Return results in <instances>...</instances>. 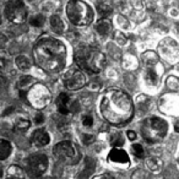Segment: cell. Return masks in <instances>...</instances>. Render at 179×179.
Returning <instances> with one entry per match:
<instances>
[{"label": "cell", "mask_w": 179, "mask_h": 179, "mask_svg": "<svg viewBox=\"0 0 179 179\" xmlns=\"http://www.w3.org/2000/svg\"><path fill=\"white\" fill-rule=\"evenodd\" d=\"M50 141L49 134L44 130V129H37L33 131L32 134V142L37 146V147H43L47 146Z\"/></svg>", "instance_id": "9a60e30c"}, {"label": "cell", "mask_w": 179, "mask_h": 179, "mask_svg": "<svg viewBox=\"0 0 179 179\" xmlns=\"http://www.w3.org/2000/svg\"><path fill=\"white\" fill-rule=\"evenodd\" d=\"M2 177H3V166L0 164V178H2Z\"/></svg>", "instance_id": "74e56055"}, {"label": "cell", "mask_w": 179, "mask_h": 179, "mask_svg": "<svg viewBox=\"0 0 179 179\" xmlns=\"http://www.w3.org/2000/svg\"><path fill=\"white\" fill-rule=\"evenodd\" d=\"M29 128V120L26 118V117H20L19 119H16L15 122V125H14V129L17 130V131H25Z\"/></svg>", "instance_id": "603a6c76"}, {"label": "cell", "mask_w": 179, "mask_h": 179, "mask_svg": "<svg viewBox=\"0 0 179 179\" xmlns=\"http://www.w3.org/2000/svg\"><path fill=\"white\" fill-rule=\"evenodd\" d=\"M95 168H96V161H95V158L86 157L85 158L83 167L80 171V173L77 174V178L79 179H86V178H88L90 175H91V173L95 171Z\"/></svg>", "instance_id": "2e32d148"}, {"label": "cell", "mask_w": 179, "mask_h": 179, "mask_svg": "<svg viewBox=\"0 0 179 179\" xmlns=\"http://www.w3.org/2000/svg\"><path fill=\"white\" fill-rule=\"evenodd\" d=\"M167 86H168V88L172 90V91H177L178 87H179L178 79L175 76H169L168 80H167Z\"/></svg>", "instance_id": "f1b7e54d"}, {"label": "cell", "mask_w": 179, "mask_h": 179, "mask_svg": "<svg viewBox=\"0 0 179 179\" xmlns=\"http://www.w3.org/2000/svg\"><path fill=\"white\" fill-rule=\"evenodd\" d=\"M53 154L62 163L70 164V166L76 164L81 158L79 147L71 141L58 142L53 148Z\"/></svg>", "instance_id": "8992f818"}, {"label": "cell", "mask_w": 179, "mask_h": 179, "mask_svg": "<svg viewBox=\"0 0 179 179\" xmlns=\"http://www.w3.org/2000/svg\"><path fill=\"white\" fill-rule=\"evenodd\" d=\"M29 23L33 27H42L44 25V17L42 15H35L29 19Z\"/></svg>", "instance_id": "4316f807"}, {"label": "cell", "mask_w": 179, "mask_h": 179, "mask_svg": "<svg viewBox=\"0 0 179 179\" xmlns=\"http://www.w3.org/2000/svg\"><path fill=\"white\" fill-rule=\"evenodd\" d=\"M43 122H44V115H43L42 113H38V114L35 117V123L39 125V124H42Z\"/></svg>", "instance_id": "e575fe53"}, {"label": "cell", "mask_w": 179, "mask_h": 179, "mask_svg": "<svg viewBox=\"0 0 179 179\" xmlns=\"http://www.w3.org/2000/svg\"><path fill=\"white\" fill-rule=\"evenodd\" d=\"M100 112L112 125L128 123L134 114V104L128 93L120 90H109L101 101Z\"/></svg>", "instance_id": "6da1fadb"}, {"label": "cell", "mask_w": 179, "mask_h": 179, "mask_svg": "<svg viewBox=\"0 0 179 179\" xmlns=\"http://www.w3.org/2000/svg\"><path fill=\"white\" fill-rule=\"evenodd\" d=\"M48 168V158L43 154L31 155L26 161V173L29 178H39Z\"/></svg>", "instance_id": "ba28073f"}, {"label": "cell", "mask_w": 179, "mask_h": 179, "mask_svg": "<svg viewBox=\"0 0 179 179\" xmlns=\"http://www.w3.org/2000/svg\"><path fill=\"white\" fill-rule=\"evenodd\" d=\"M158 53L164 60L174 64L178 62V56H179L178 43L172 38H164L158 46Z\"/></svg>", "instance_id": "30bf717a"}, {"label": "cell", "mask_w": 179, "mask_h": 179, "mask_svg": "<svg viewBox=\"0 0 179 179\" xmlns=\"http://www.w3.org/2000/svg\"><path fill=\"white\" fill-rule=\"evenodd\" d=\"M110 28H112V25L107 19H101L96 25V31L98 32L101 37H107L110 33Z\"/></svg>", "instance_id": "d6986e66"}, {"label": "cell", "mask_w": 179, "mask_h": 179, "mask_svg": "<svg viewBox=\"0 0 179 179\" xmlns=\"http://www.w3.org/2000/svg\"><path fill=\"white\" fill-rule=\"evenodd\" d=\"M96 9L102 19H107V16H109L113 11L110 0H98L96 3Z\"/></svg>", "instance_id": "e0dca14e"}, {"label": "cell", "mask_w": 179, "mask_h": 179, "mask_svg": "<svg viewBox=\"0 0 179 179\" xmlns=\"http://www.w3.org/2000/svg\"><path fill=\"white\" fill-rule=\"evenodd\" d=\"M93 179H117V178H114V177H113V175H110V174H107V173H104V174L96 175Z\"/></svg>", "instance_id": "d590c367"}, {"label": "cell", "mask_w": 179, "mask_h": 179, "mask_svg": "<svg viewBox=\"0 0 179 179\" xmlns=\"http://www.w3.org/2000/svg\"><path fill=\"white\" fill-rule=\"evenodd\" d=\"M64 83L66 88L77 91L86 85V75L80 69H70L64 76Z\"/></svg>", "instance_id": "8fae6325"}, {"label": "cell", "mask_w": 179, "mask_h": 179, "mask_svg": "<svg viewBox=\"0 0 179 179\" xmlns=\"http://www.w3.org/2000/svg\"><path fill=\"white\" fill-rule=\"evenodd\" d=\"M81 123H82V125L86 127V128H91L92 124H93V117H92V115H90V114L83 115Z\"/></svg>", "instance_id": "f546056e"}, {"label": "cell", "mask_w": 179, "mask_h": 179, "mask_svg": "<svg viewBox=\"0 0 179 179\" xmlns=\"http://www.w3.org/2000/svg\"><path fill=\"white\" fill-rule=\"evenodd\" d=\"M66 15L76 26L90 25L93 20V10L82 0H70L66 5Z\"/></svg>", "instance_id": "5b68a950"}, {"label": "cell", "mask_w": 179, "mask_h": 179, "mask_svg": "<svg viewBox=\"0 0 179 179\" xmlns=\"http://www.w3.org/2000/svg\"><path fill=\"white\" fill-rule=\"evenodd\" d=\"M109 141H110V145H112V146L118 147V148L124 145V137H123V135H122L120 133H115V134H113V135L110 136Z\"/></svg>", "instance_id": "d4e9b609"}, {"label": "cell", "mask_w": 179, "mask_h": 179, "mask_svg": "<svg viewBox=\"0 0 179 179\" xmlns=\"http://www.w3.org/2000/svg\"><path fill=\"white\" fill-rule=\"evenodd\" d=\"M36 64L47 73L60 71L66 63V48L59 39L41 38L33 48Z\"/></svg>", "instance_id": "7a4b0ae2"}, {"label": "cell", "mask_w": 179, "mask_h": 179, "mask_svg": "<svg viewBox=\"0 0 179 179\" xmlns=\"http://www.w3.org/2000/svg\"><path fill=\"white\" fill-rule=\"evenodd\" d=\"M32 82H33V79H32L31 76L26 75V76H22V77L20 79L19 85H20V87H26V86H28L29 83H32Z\"/></svg>", "instance_id": "4dcf8cb0"}, {"label": "cell", "mask_w": 179, "mask_h": 179, "mask_svg": "<svg viewBox=\"0 0 179 179\" xmlns=\"http://www.w3.org/2000/svg\"><path fill=\"white\" fill-rule=\"evenodd\" d=\"M151 58L148 59L144 55V63H145V81L147 85L150 86H156L160 82V75L156 70L157 64V59L155 58V54H150Z\"/></svg>", "instance_id": "7c38bea8"}, {"label": "cell", "mask_w": 179, "mask_h": 179, "mask_svg": "<svg viewBox=\"0 0 179 179\" xmlns=\"http://www.w3.org/2000/svg\"><path fill=\"white\" fill-rule=\"evenodd\" d=\"M15 63H16L17 68L21 70H27L31 66V62H29V59L26 55H17Z\"/></svg>", "instance_id": "cb8c5ba5"}, {"label": "cell", "mask_w": 179, "mask_h": 179, "mask_svg": "<svg viewBox=\"0 0 179 179\" xmlns=\"http://www.w3.org/2000/svg\"><path fill=\"white\" fill-rule=\"evenodd\" d=\"M5 14L10 22L17 23V25L23 23L27 19V10L21 0H12V2H10L6 5Z\"/></svg>", "instance_id": "9c48e42d"}, {"label": "cell", "mask_w": 179, "mask_h": 179, "mask_svg": "<svg viewBox=\"0 0 179 179\" xmlns=\"http://www.w3.org/2000/svg\"><path fill=\"white\" fill-rule=\"evenodd\" d=\"M146 167L150 169V172H160L162 169V161L156 158V157H151L146 160Z\"/></svg>", "instance_id": "7402d4cb"}, {"label": "cell", "mask_w": 179, "mask_h": 179, "mask_svg": "<svg viewBox=\"0 0 179 179\" xmlns=\"http://www.w3.org/2000/svg\"><path fill=\"white\" fill-rule=\"evenodd\" d=\"M27 100L29 104L35 107L36 109H43L49 104L52 100V95L46 86L41 83H36L35 86H32L28 90Z\"/></svg>", "instance_id": "52a82bcc"}, {"label": "cell", "mask_w": 179, "mask_h": 179, "mask_svg": "<svg viewBox=\"0 0 179 179\" xmlns=\"http://www.w3.org/2000/svg\"><path fill=\"white\" fill-rule=\"evenodd\" d=\"M95 141V136L91 135V134H83L82 135V142L85 145H90V144H92Z\"/></svg>", "instance_id": "d6a6232c"}, {"label": "cell", "mask_w": 179, "mask_h": 179, "mask_svg": "<svg viewBox=\"0 0 179 179\" xmlns=\"http://www.w3.org/2000/svg\"><path fill=\"white\" fill-rule=\"evenodd\" d=\"M55 103H56V107H58V112L60 113V114L68 115V114L71 113V112H70V107H71V106H70V97H69L68 93L62 92L60 95L58 96Z\"/></svg>", "instance_id": "5bb4252c"}, {"label": "cell", "mask_w": 179, "mask_h": 179, "mask_svg": "<svg viewBox=\"0 0 179 179\" xmlns=\"http://www.w3.org/2000/svg\"><path fill=\"white\" fill-rule=\"evenodd\" d=\"M0 25H2V16H0Z\"/></svg>", "instance_id": "f35d334b"}, {"label": "cell", "mask_w": 179, "mask_h": 179, "mask_svg": "<svg viewBox=\"0 0 179 179\" xmlns=\"http://www.w3.org/2000/svg\"><path fill=\"white\" fill-rule=\"evenodd\" d=\"M168 131V124L160 117H150L141 125V135L147 142H160L164 139Z\"/></svg>", "instance_id": "277c9868"}, {"label": "cell", "mask_w": 179, "mask_h": 179, "mask_svg": "<svg viewBox=\"0 0 179 179\" xmlns=\"http://www.w3.org/2000/svg\"><path fill=\"white\" fill-rule=\"evenodd\" d=\"M12 151V146L10 144V141L5 140V139H0V161L6 160Z\"/></svg>", "instance_id": "44dd1931"}, {"label": "cell", "mask_w": 179, "mask_h": 179, "mask_svg": "<svg viewBox=\"0 0 179 179\" xmlns=\"http://www.w3.org/2000/svg\"><path fill=\"white\" fill-rule=\"evenodd\" d=\"M50 27H52V31H53L54 33L62 35V33L64 32L65 25H64V21H63L60 17L56 16V15H54V16L50 17Z\"/></svg>", "instance_id": "ffe728a7"}, {"label": "cell", "mask_w": 179, "mask_h": 179, "mask_svg": "<svg viewBox=\"0 0 179 179\" xmlns=\"http://www.w3.org/2000/svg\"><path fill=\"white\" fill-rule=\"evenodd\" d=\"M5 179H25V172L21 167H19L16 164L10 166L6 171Z\"/></svg>", "instance_id": "ac0fdd59"}, {"label": "cell", "mask_w": 179, "mask_h": 179, "mask_svg": "<svg viewBox=\"0 0 179 179\" xmlns=\"http://www.w3.org/2000/svg\"><path fill=\"white\" fill-rule=\"evenodd\" d=\"M127 136H128V139H129L130 141H134V140L136 139V133L133 131V130H129V131L127 133Z\"/></svg>", "instance_id": "8d00e7d4"}, {"label": "cell", "mask_w": 179, "mask_h": 179, "mask_svg": "<svg viewBox=\"0 0 179 179\" xmlns=\"http://www.w3.org/2000/svg\"><path fill=\"white\" fill-rule=\"evenodd\" d=\"M113 37H114V41H115V43H117L118 46H124V44H127V42H128L127 36H125L123 32H120V31H115Z\"/></svg>", "instance_id": "484cf974"}, {"label": "cell", "mask_w": 179, "mask_h": 179, "mask_svg": "<svg viewBox=\"0 0 179 179\" xmlns=\"http://www.w3.org/2000/svg\"><path fill=\"white\" fill-rule=\"evenodd\" d=\"M131 152H133L134 156H136L137 158H142L144 155H145L144 147H142L140 144H134V145L131 146Z\"/></svg>", "instance_id": "83f0119b"}, {"label": "cell", "mask_w": 179, "mask_h": 179, "mask_svg": "<svg viewBox=\"0 0 179 179\" xmlns=\"http://www.w3.org/2000/svg\"><path fill=\"white\" fill-rule=\"evenodd\" d=\"M6 44H8V37H6V35L0 33V49L5 48Z\"/></svg>", "instance_id": "836d02e7"}, {"label": "cell", "mask_w": 179, "mask_h": 179, "mask_svg": "<svg viewBox=\"0 0 179 179\" xmlns=\"http://www.w3.org/2000/svg\"><path fill=\"white\" fill-rule=\"evenodd\" d=\"M6 71H8V62H6L5 58L0 56V76L5 75Z\"/></svg>", "instance_id": "1f68e13d"}, {"label": "cell", "mask_w": 179, "mask_h": 179, "mask_svg": "<svg viewBox=\"0 0 179 179\" xmlns=\"http://www.w3.org/2000/svg\"><path fill=\"white\" fill-rule=\"evenodd\" d=\"M75 63L88 73L98 74L106 68L107 60L102 52L92 47H80L75 53Z\"/></svg>", "instance_id": "3957f363"}, {"label": "cell", "mask_w": 179, "mask_h": 179, "mask_svg": "<svg viewBox=\"0 0 179 179\" xmlns=\"http://www.w3.org/2000/svg\"><path fill=\"white\" fill-rule=\"evenodd\" d=\"M108 162L110 163H114V164H129L130 163V158L128 156V154L122 150V148H118V147H114L109 151L108 154Z\"/></svg>", "instance_id": "4fadbf2b"}]
</instances>
